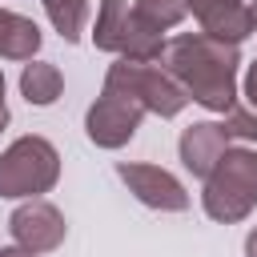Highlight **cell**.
I'll list each match as a JSON object with an SVG mask.
<instances>
[{
	"mask_svg": "<svg viewBox=\"0 0 257 257\" xmlns=\"http://www.w3.org/2000/svg\"><path fill=\"white\" fill-rule=\"evenodd\" d=\"M161 48H165V28L153 24L149 16H141L133 8V24H128V36H124L120 56H128V60H157Z\"/></svg>",
	"mask_w": 257,
	"mask_h": 257,
	"instance_id": "4fadbf2b",
	"label": "cell"
},
{
	"mask_svg": "<svg viewBox=\"0 0 257 257\" xmlns=\"http://www.w3.org/2000/svg\"><path fill=\"white\" fill-rule=\"evenodd\" d=\"M128 24H133V4L128 0H100L96 4V24H92V44L100 52H116L120 56Z\"/></svg>",
	"mask_w": 257,
	"mask_h": 257,
	"instance_id": "8fae6325",
	"label": "cell"
},
{
	"mask_svg": "<svg viewBox=\"0 0 257 257\" xmlns=\"http://www.w3.org/2000/svg\"><path fill=\"white\" fill-rule=\"evenodd\" d=\"M189 92V100H197L209 112H229L237 100V64L241 52L229 40L205 36V32H181L169 36L161 56H157Z\"/></svg>",
	"mask_w": 257,
	"mask_h": 257,
	"instance_id": "6da1fadb",
	"label": "cell"
},
{
	"mask_svg": "<svg viewBox=\"0 0 257 257\" xmlns=\"http://www.w3.org/2000/svg\"><path fill=\"white\" fill-rule=\"evenodd\" d=\"M20 92H24V100L28 104H52L60 92H64V76H60V68L56 64H48V60H28L24 64V72H20Z\"/></svg>",
	"mask_w": 257,
	"mask_h": 257,
	"instance_id": "7c38bea8",
	"label": "cell"
},
{
	"mask_svg": "<svg viewBox=\"0 0 257 257\" xmlns=\"http://www.w3.org/2000/svg\"><path fill=\"white\" fill-rule=\"evenodd\" d=\"M0 257H36V253H28L24 245H8V249H0Z\"/></svg>",
	"mask_w": 257,
	"mask_h": 257,
	"instance_id": "ac0fdd59",
	"label": "cell"
},
{
	"mask_svg": "<svg viewBox=\"0 0 257 257\" xmlns=\"http://www.w3.org/2000/svg\"><path fill=\"white\" fill-rule=\"evenodd\" d=\"M60 181V153L48 137H16L0 153V197L20 201V197H40Z\"/></svg>",
	"mask_w": 257,
	"mask_h": 257,
	"instance_id": "277c9868",
	"label": "cell"
},
{
	"mask_svg": "<svg viewBox=\"0 0 257 257\" xmlns=\"http://www.w3.org/2000/svg\"><path fill=\"white\" fill-rule=\"evenodd\" d=\"M141 116H145L141 104H133L124 96H112V92H100L84 112V133L96 149H120L137 137Z\"/></svg>",
	"mask_w": 257,
	"mask_h": 257,
	"instance_id": "5b68a950",
	"label": "cell"
},
{
	"mask_svg": "<svg viewBox=\"0 0 257 257\" xmlns=\"http://www.w3.org/2000/svg\"><path fill=\"white\" fill-rule=\"evenodd\" d=\"M40 40L44 36H40L36 20L0 8V56L4 60H32L40 52Z\"/></svg>",
	"mask_w": 257,
	"mask_h": 257,
	"instance_id": "30bf717a",
	"label": "cell"
},
{
	"mask_svg": "<svg viewBox=\"0 0 257 257\" xmlns=\"http://www.w3.org/2000/svg\"><path fill=\"white\" fill-rule=\"evenodd\" d=\"M8 124V104H4V72H0V133Z\"/></svg>",
	"mask_w": 257,
	"mask_h": 257,
	"instance_id": "d6986e66",
	"label": "cell"
},
{
	"mask_svg": "<svg viewBox=\"0 0 257 257\" xmlns=\"http://www.w3.org/2000/svg\"><path fill=\"white\" fill-rule=\"evenodd\" d=\"M201 205L213 221L221 225H237L257 209V153L245 145H229L225 157L213 165V173L205 177V193Z\"/></svg>",
	"mask_w": 257,
	"mask_h": 257,
	"instance_id": "7a4b0ae2",
	"label": "cell"
},
{
	"mask_svg": "<svg viewBox=\"0 0 257 257\" xmlns=\"http://www.w3.org/2000/svg\"><path fill=\"white\" fill-rule=\"evenodd\" d=\"M104 92L124 96V100L141 104L145 112H157V116H177L189 104L185 84L161 60H128V56H116V64L104 72Z\"/></svg>",
	"mask_w": 257,
	"mask_h": 257,
	"instance_id": "3957f363",
	"label": "cell"
},
{
	"mask_svg": "<svg viewBox=\"0 0 257 257\" xmlns=\"http://www.w3.org/2000/svg\"><path fill=\"white\" fill-rule=\"evenodd\" d=\"M249 8H253V32H257V0H253V4H249Z\"/></svg>",
	"mask_w": 257,
	"mask_h": 257,
	"instance_id": "44dd1931",
	"label": "cell"
},
{
	"mask_svg": "<svg viewBox=\"0 0 257 257\" xmlns=\"http://www.w3.org/2000/svg\"><path fill=\"white\" fill-rule=\"evenodd\" d=\"M225 137L229 141H257V112H249V108H229L225 112Z\"/></svg>",
	"mask_w": 257,
	"mask_h": 257,
	"instance_id": "2e32d148",
	"label": "cell"
},
{
	"mask_svg": "<svg viewBox=\"0 0 257 257\" xmlns=\"http://www.w3.org/2000/svg\"><path fill=\"white\" fill-rule=\"evenodd\" d=\"M245 100L257 108V60L249 64V72H245Z\"/></svg>",
	"mask_w": 257,
	"mask_h": 257,
	"instance_id": "e0dca14e",
	"label": "cell"
},
{
	"mask_svg": "<svg viewBox=\"0 0 257 257\" xmlns=\"http://www.w3.org/2000/svg\"><path fill=\"white\" fill-rule=\"evenodd\" d=\"M245 257H257V229H249L245 237Z\"/></svg>",
	"mask_w": 257,
	"mask_h": 257,
	"instance_id": "ffe728a7",
	"label": "cell"
},
{
	"mask_svg": "<svg viewBox=\"0 0 257 257\" xmlns=\"http://www.w3.org/2000/svg\"><path fill=\"white\" fill-rule=\"evenodd\" d=\"M40 4H44V12H48L52 28H56L68 44L80 40L84 20H88V0H40Z\"/></svg>",
	"mask_w": 257,
	"mask_h": 257,
	"instance_id": "5bb4252c",
	"label": "cell"
},
{
	"mask_svg": "<svg viewBox=\"0 0 257 257\" xmlns=\"http://www.w3.org/2000/svg\"><path fill=\"white\" fill-rule=\"evenodd\" d=\"M8 229H12L16 245H24L28 253H52L64 241V233H68L64 213L52 201H44V197H28L20 209H12Z\"/></svg>",
	"mask_w": 257,
	"mask_h": 257,
	"instance_id": "52a82bcc",
	"label": "cell"
},
{
	"mask_svg": "<svg viewBox=\"0 0 257 257\" xmlns=\"http://www.w3.org/2000/svg\"><path fill=\"white\" fill-rule=\"evenodd\" d=\"M116 177L128 185V193L149 205V209H161V213H185L189 209V193L185 185L161 169V165H145V161H120L116 165Z\"/></svg>",
	"mask_w": 257,
	"mask_h": 257,
	"instance_id": "8992f818",
	"label": "cell"
},
{
	"mask_svg": "<svg viewBox=\"0 0 257 257\" xmlns=\"http://www.w3.org/2000/svg\"><path fill=\"white\" fill-rule=\"evenodd\" d=\"M225 149H229V137H225V124H217V120H197V124H189V128L181 133V141H177L181 165H185L193 177H201V181L213 173V165L225 157Z\"/></svg>",
	"mask_w": 257,
	"mask_h": 257,
	"instance_id": "9c48e42d",
	"label": "cell"
},
{
	"mask_svg": "<svg viewBox=\"0 0 257 257\" xmlns=\"http://www.w3.org/2000/svg\"><path fill=\"white\" fill-rule=\"evenodd\" d=\"M189 12L197 16L205 36L241 44L245 36H253V8L245 0H185Z\"/></svg>",
	"mask_w": 257,
	"mask_h": 257,
	"instance_id": "ba28073f",
	"label": "cell"
},
{
	"mask_svg": "<svg viewBox=\"0 0 257 257\" xmlns=\"http://www.w3.org/2000/svg\"><path fill=\"white\" fill-rule=\"evenodd\" d=\"M133 8H137L141 16H149L153 24H161V28L181 24V20H185V12H189V4H185V0H137Z\"/></svg>",
	"mask_w": 257,
	"mask_h": 257,
	"instance_id": "9a60e30c",
	"label": "cell"
}]
</instances>
